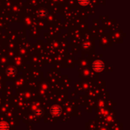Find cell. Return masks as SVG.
<instances>
[{"label": "cell", "instance_id": "8992f818", "mask_svg": "<svg viewBox=\"0 0 130 130\" xmlns=\"http://www.w3.org/2000/svg\"><path fill=\"white\" fill-rule=\"evenodd\" d=\"M7 73L9 75H13L15 74V69L14 67H10L7 69Z\"/></svg>", "mask_w": 130, "mask_h": 130}, {"label": "cell", "instance_id": "7a4b0ae2", "mask_svg": "<svg viewBox=\"0 0 130 130\" xmlns=\"http://www.w3.org/2000/svg\"><path fill=\"white\" fill-rule=\"evenodd\" d=\"M50 113H51L54 116H59L62 113V109L59 106L54 105L50 108Z\"/></svg>", "mask_w": 130, "mask_h": 130}, {"label": "cell", "instance_id": "277c9868", "mask_svg": "<svg viewBox=\"0 0 130 130\" xmlns=\"http://www.w3.org/2000/svg\"><path fill=\"white\" fill-rule=\"evenodd\" d=\"M78 3L80 4L81 5H83V6H85V5H88L90 2H91V0H78Z\"/></svg>", "mask_w": 130, "mask_h": 130}, {"label": "cell", "instance_id": "52a82bcc", "mask_svg": "<svg viewBox=\"0 0 130 130\" xmlns=\"http://www.w3.org/2000/svg\"><path fill=\"white\" fill-rule=\"evenodd\" d=\"M35 114L37 115V116H41L43 114V112L41 110H37L36 112H35Z\"/></svg>", "mask_w": 130, "mask_h": 130}, {"label": "cell", "instance_id": "6da1fadb", "mask_svg": "<svg viewBox=\"0 0 130 130\" xmlns=\"http://www.w3.org/2000/svg\"><path fill=\"white\" fill-rule=\"evenodd\" d=\"M92 68L95 72H102L104 69V63L100 60H97L93 63Z\"/></svg>", "mask_w": 130, "mask_h": 130}, {"label": "cell", "instance_id": "3957f363", "mask_svg": "<svg viewBox=\"0 0 130 130\" xmlns=\"http://www.w3.org/2000/svg\"><path fill=\"white\" fill-rule=\"evenodd\" d=\"M38 16L40 17V18H44L45 17L47 16V11L45 10V9H41L40 11H38Z\"/></svg>", "mask_w": 130, "mask_h": 130}, {"label": "cell", "instance_id": "5b68a950", "mask_svg": "<svg viewBox=\"0 0 130 130\" xmlns=\"http://www.w3.org/2000/svg\"><path fill=\"white\" fill-rule=\"evenodd\" d=\"M9 128L7 122H0V129H8Z\"/></svg>", "mask_w": 130, "mask_h": 130}]
</instances>
